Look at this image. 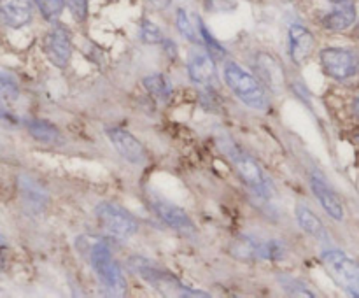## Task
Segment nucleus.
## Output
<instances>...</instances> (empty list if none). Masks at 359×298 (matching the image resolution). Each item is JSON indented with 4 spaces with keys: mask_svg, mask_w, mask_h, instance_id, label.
<instances>
[{
    "mask_svg": "<svg viewBox=\"0 0 359 298\" xmlns=\"http://www.w3.org/2000/svg\"><path fill=\"white\" fill-rule=\"evenodd\" d=\"M224 79H226L230 90L245 105L256 109V111H265L269 107V97H266L263 83L256 79L255 76H251L248 70L242 69L241 65L233 62L226 63V67H224Z\"/></svg>",
    "mask_w": 359,
    "mask_h": 298,
    "instance_id": "1",
    "label": "nucleus"
},
{
    "mask_svg": "<svg viewBox=\"0 0 359 298\" xmlns=\"http://www.w3.org/2000/svg\"><path fill=\"white\" fill-rule=\"evenodd\" d=\"M90 259L91 266H93L95 273H97L105 293L112 294V297H121V294H125V276H123L121 269L116 263V259L112 258V252L109 251V248L104 242H97V244L91 245Z\"/></svg>",
    "mask_w": 359,
    "mask_h": 298,
    "instance_id": "2",
    "label": "nucleus"
},
{
    "mask_svg": "<svg viewBox=\"0 0 359 298\" xmlns=\"http://www.w3.org/2000/svg\"><path fill=\"white\" fill-rule=\"evenodd\" d=\"M323 265L344 291L359 298V263L342 251L323 252Z\"/></svg>",
    "mask_w": 359,
    "mask_h": 298,
    "instance_id": "3",
    "label": "nucleus"
},
{
    "mask_svg": "<svg viewBox=\"0 0 359 298\" xmlns=\"http://www.w3.org/2000/svg\"><path fill=\"white\" fill-rule=\"evenodd\" d=\"M223 151L226 153L231 167L235 168V172L241 175V179L249 186V188H255L258 189V191H262L263 188H266L265 174H263L262 167L256 163V160L251 156V154H248L244 149L235 146L231 140L223 142Z\"/></svg>",
    "mask_w": 359,
    "mask_h": 298,
    "instance_id": "4",
    "label": "nucleus"
},
{
    "mask_svg": "<svg viewBox=\"0 0 359 298\" xmlns=\"http://www.w3.org/2000/svg\"><path fill=\"white\" fill-rule=\"evenodd\" d=\"M97 217L102 228L114 238H128L139 230L135 217L116 203H100L97 209Z\"/></svg>",
    "mask_w": 359,
    "mask_h": 298,
    "instance_id": "5",
    "label": "nucleus"
},
{
    "mask_svg": "<svg viewBox=\"0 0 359 298\" xmlns=\"http://www.w3.org/2000/svg\"><path fill=\"white\" fill-rule=\"evenodd\" d=\"M319 58H321V65L323 69H325V72L328 74L330 77H333V79H351V77L356 76L359 70V56L356 53L349 51V49H323Z\"/></svg>",
    "mask_w": 359,
    "mask_h": 298,
    "instance_id": "6",
    "label": "nucleus"
},
{
    "mask_svg": "<svg viewBox=\"0 0 359 298\" xmlns=\"http://www.w3.org/2000/svg\"><path fill=\"white\" fill-rule=\"evenodd\" d=\"M147 198H149L151 210H154V214H156V216L160 217L167 226L174 228V230L179 231V233H184V235L195 233L196 231L195 224L191 223L189 216L181 209V207L168 202L167 198L158 195L156 191L147 193Z\"/></svg>",
    "mask_w": 359,
    "mask_h": 298,
    "instance_id": "7",
    "label": "nucleus"
},
{
    "mask_svg": "<svg viewBox=\"0 0 359 298\" xmlns=\"http://www.w3.org/2000/svg\"><path fill=\"white\" fill-rule=\"evenodd\" d=\"M44 49L48 58L56 67L63 69L69 65L70 55H72V42H70V32L63 25H56L46 35Z\"/></svg>",
    "mask_w": 359,
    "mask_h": 298,
    "instance_id": "8",
    "label": "nucleus"
},
{
    "mask_svg": "<svg viewBox=\"0 0 359 298\" xmlns=\"http://www.w3.org/2000/svg\"><path fill=\"white\" fill-rule=\"evenodd\" d=\"M188 72L193 83L210 86L217 79V69L214 63L212 53L207 49L196 48L188 55Z\"/></svg>",
    "mask_w": 359,
    "mask_h": 298,
    "instance_id": "9",
    "label": "nucleus"
},
{
    "mask_svg": "<svg viewBox=\"0 0 359 298\" xmlns=\"http://www.w3.org/2000/svg\"><path fill=\"white\" fill-rule=\"evenodd\" d=\"M255 65L262 83L265 84L269 90H272L273 93H283L284 84H286V74H284L283 63H280L273 55L259 53V55L256 56Z\"/></svg>",
    "mask_w": 359,
    "mask_h": 298,
    "instance_id": "10",
    "label": "nucleus"
},
{
    "mask_svg": "<svg viewBox=\"0 0 359 298\" xmlns=\"http://www.w3.org/2000/svg\"><path fill=\"white\" fill-rule=\"evenodd\" d=\"M107 135L111 139V142L114 144V147L118 149V153L121 154L125 160H128L133 165H144L147 161V153L146 147L135 139L130 132L123 128H109Z\"/></svg>",
    "mask_w": 359,
    "mask_h": 298,
    "instance_id": "11",
    "label": "nucleus"
},
{
    "mask_svg": "<svg viewBox=\"0 0 359 298\" xmlns=\"http://www.w3.org/2000/svg\"><path fill=\"white\" fill-rule=\"evenodd\" d=\"M0 20L11 28H21L32 20V0H0Z\"/></svg>",
    "mask_w": 359,
    "mask_h": 298,
    "instance_id": "12",
    "label": "nucleus"
},
{
    "mask_svg": "<svg viewBox=\"0 0 359 298\" xmlns=\"http://www.w3.org/2000/svg\"><path fill=\"white\" fill-rule=\"evenodd\" d=\"M314 44L316 41L311 30L302 25H293L290 28V55L298 67L311 56V53L314 51Z\"/></svg>",
    "mask_w": 359,
    "mask_h": 298,
    "instance_id": "13",
    "label": "nucleus"
},
{
    "mask_svg": "<svg viewBox=\"0 0 359 298\" xmlns=\"http://www.w3.org/2000/svg\"><path fill=\"white\" fill-rule=\"evenodd\" d=\"M356 20V6H354L353 0H335L333 2L332 11L325 16L323 25H325L328 30H346Z\"/></svg>",
    "mask_w": 359,
    "mask_h": 298,
    "instance_id": "14",
    "label": "nucleus"
},
{
    "mask_svg": "<svg viewBox=\"0 0 359 298\" xmlns=\"http://www.w3.org/2000/svg\"><path fill=\"white\" fill-rule=\"evenodd\" d=\"M312 184V191H314L316 198L321 202L323 209L337 221H342L344 219V207L340 198L337 196V193L333 191L332 188L328 186V182L325 179H321L319 175H314L311 181Z\"/></svg>",
    "mask_w": 359,
    "mask_h": 298,
    "instance_id": "15",
    "label": "nucleus"
},
{
    "mask_svg": "<svg viewBox=\"0 0 359 298\" xmlns=\"http://www.w3.org/2000/svg\"><path fill=\"white\" fill-rule=\"evenodd\" d=\"M297 219L302 230L311 235V237L319 238V241H326L328 238V231H326L325 224L321 223V219L309 207H297Z\"/></svg>",
    "mask_w": 359,
    "mask_h": 298,
    "instance_id": "16",
    "label": "nucleus"
},
{
    "mask_svg": "<svg viewBox=\"0 0 359 298\" xmlns=\"http://www.w3.org/2000/svg\"><path fill=\"white\" fill-rule=\"evenodd\" d=\"M28 132H30L34 139L46 144H53L60 139L58 128L53 123L44 121V119H32V121H28Z\"/></svg>",
    "mask_w": 359,
    "mask_h": 298,
    "instance_id": "17",
    "label": "nucleus"
},
{
    "mask_svg": "<svg viewBox=\"0 0 359 298\" xmlns=\"http://www.w3.org/2000/svg\"><path fill=\"white\" fill-rule=\"evenodd\" d=\"M144 86L146 90L153 95L154 98H160V100H167L172 95V84L168 81L167 76L163 74H153V76H147L144 79Z\"/></svg>",
    "mask_w": 359,
    "mask_h": 298,
    "instance_id": "18",
    "label": "nucleus"
},
{
    "mask_svg": "<svg viewBox=\"0 0 359 298\" xmlns=\"http://www.w3.org/2000/svg\"><path fill=\"white\" fill-rule=\"evenodd\" d=\"M23 195L28 200V203H34L35 207H42L46 203V200H48L44 189L39 188L30 179H25L23 181Z\"/></svg>",
    "mask_w": 359,
    "mask_h": 298,
    "instance_id": "19",
    "label": "nucleus"
},
{
    "mask_svg": "<svg viewBox=\"0 0 359 298\" xmlns=\"http://www.w3.org/2000/svg\"><path fill=\"white\" fill-rule=\"evenodd\" d=\"M175 23H177V28L179 32H181L182 35H184L188 41L191 42H200L198 39V34H196L195 27H193L191 20H189V16L186 14L184 9H179L177 14H175Z\"/></svg>",
    "mask_w": 359,
    "mask_h": 298,
    "instance_id": "20",
    "label": "nucleus"
},
{
    "mask_svg": "<svg viewBox=\"0 0 359 298\" xmlns=\"http://www.w3.org/2000/svg\"><path fill=\"white\" fill-rule=\"evenodd\" d=\"M140 35H142V41L147 44H161L165 42L163 34H161L160 28L149 20L142 21V27H140Z\"/></svg>",
    "mask_w": 359,
    "mask_h": 298,
    "instance_id": "21",
    "label": "nucleus"
},
{
    "mask_svg": "<svg viewBox=\"0 0 359 298\" xmlns=\"http://www.w3.org/2000/svg\"><path fill=\"white\" fill-rule=\"evenodd\" d=\"M37 2V7L41 9L42 16L46 20H55V18L60 16V13L63 11V4L65 0H35Z\"/></svg>",
    "mask_w": 359,
    "mask_h": 298,
    "instance_id": "22",
    "label": "nucleus"
},
{
    "mask_svg": "<svg viewBox=\"0 0 359 298\" xmlns=\"http://www.w3.org/2000/svg\"><path fill=\"white\" fill-rule=\"evenodd\" d=\"M280 284H283V287L287 293L294 294V297H314V293L309 291L307 284H304L298 279H293V277H283Z\"/></svg>",
    "mask_w": 359,
    "mask_h": 298,
    "instance_id": "23",
    "label": "nucleus"
},
{
    "mask_svg": "<svg viewBox=\"0 0 359 298\" xmlns=\"http://www.w3.org/2000/svg\"><path fill=\"white\" fill-rule=\"evenodd\" d=\"M0 93L9 98H14L18 95V84L11 74L0 72Z\"/></svg>",
    "mask_w": 359,
    "mask_h": 298,
    "instance_id": "24",
    "label": "nucleus"
},
{
    "mask_svg": "<svg viewBox=\"0 0 359 298\" xmlns=\"http://www.w3.org/2000/svg\"><path fill=\"white\" fill-rule=\"evenodd\" d=\"M198 27H200V34H202V37H203V41H205V46L209 48V51L216 53V55H219V56H224V48L216 41V39L212 37V35L209 34V32H207L205 25H203L202 21H198Z\"/></svg>",
    "mask_w": 359,
    "mask_h": 298,
    "instance_id": "25",
    "label": "nucleus"
},
{
    "mask_svg": "<svg viewBox=\"0 0 359 298\" xmlns=\"http://www.w3.org/2000/svg\"><path fill=\"white\" fill-rule=\"evenodd\" d=\"M69 7L77 21H84L88 16V0H69Z\"/></svg>",
    "mask_w": 359,
    "mask_h": 298,
    "instance_id": "26",
    "label": "nucleus"
},
{
    "mask_svg": "<svg viewBox=\"0 0 359 298\" xmlns=\"http://www.w3.org/2000/svg\"><path fill=\"white\" fill-rule=\"evenodd\" d=\"M14 121H16V118L7 111V107H4V105L0 104V123H14Z\"/></svg>",
    "mask_w": 359,
    "mask_h": 298,
    "instance_id": "27",
    "label": "nucleus"
},
{
    "mask_svg": "<svg viewBox=\"0 0 359 298\" xmlns=\"http://www.w3.org/2000/svg\"><path fill=\"white\" fill-rule=\"evenodd\" d=\"M149 2L153 4V6L156 7V9H167V7L170 6L172 0H149Z\"/></svg>",
    "mask_w": 359,
    "mask_h": 298,
    "instance_id": "28",
    "label": "nucleus"
},
{
    "mask_svg": "<svg viewBox=\"0 0 359 298\" xmlns=\"http://www.w3.org/2000/svg\"><path fill=\"white\" fill-rule=\"evenodd\" d=\"M7 248V244H6V238L2 237V235H0V251H4V249Z\"/></svg>",
    "mask_w": 359,
    "mask_h": 298,
    "instance_id": "29",
    "label": "nucleus"
},
{
    "mask_svg": "<svg viewBox=\"0 0 359 298\" xmlns=\"http://www.w3.org/2000/svg\"><path fill=\"white\" fill-rule=\"evenodd\" d=\"M354 111H356V114L359 116V97L356 98V102H354Z\"/></svg>",
    "mask_w": 359,
    "mask_h": 298,
    "instance_id": "30",
    "label": "nucleus"
},
{
    "mask_svg": "<svg viewBox=\"0 0 359 298\" xmlns=\"http://www.w3.org/2000/svg\"><path fill=\"white\" fill-rule=\"evenodd\" d=\"M356 140H358V142H359V135H358V137H356Z\"/></svg>",
    "mask_w": 359,
    "mask_h": 298,
    "instance_id": "31",
    "label": "nucleus"
}]
</instances>
